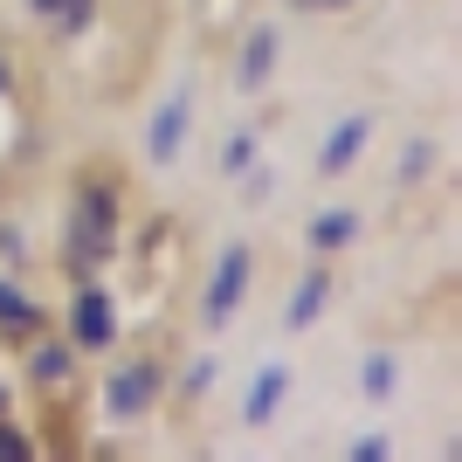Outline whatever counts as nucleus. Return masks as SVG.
I'll list each match as a JSON object with an SVG mask.
<instances>
[{
	"label": "nucleus",
	"instance_id": "f257e3e1",
	"mask_svg": "<svg viewBox=\"0 0 462 462\" xmlns=\"http://www.w3.org/2000/svg\"><path fill=\"white\" fill-rule=\"evenodd\" d=\"M249 290V249L242 242H228L221 249V263H214V283H208V331H221L228 325V310H235V297Z\"/></svg>",
	"mask_w": 462,
	"mask_h": 462
},
{
	"label": "nucleus",
	"instance_id": "f03ea898",
	"mask_svg": "<svg viewBox=\"0 0 462 462\" xmlns=\"http://www.w3.org/2000/svg\"><path fill=\"white\" fill-rule=\"evenodd\" d=\"M366 132H373V117H366V111H352L346 125H338V132L325 138V152H318V173H331V180H338V173H352V159L366 152Z\"/></svg>",
	"mask_w": 462,
	"mask_h": 462
},
{
	"label": "nucleus",
	"instance_id": "7ed1b4c3",
	"mask_svg": "<svg viewBox=\"0 0 462 462\" xmlns=\"http://www.w3.org/2000/svg\"><path fill=\"white\" fill-rule=\"evenodd\" d=\"M187 111H193V104H187V90L159 104V117H152V138H145L152 166H173V159H180V138H187Z\"/></svg>",
	"mask_w": 462,
	"mask_h": 462
},
{
	"label": "nucleus",
	"instance_id": "20e7f679",
	"mask_svg": "<svg viewBox=\"0 0 462 462\" xmlns=\"http://www.w3.org/2000/svg\"><path fill=\"white\" fill-rule=\"evenodd\" d=\"M77 338L83 346H111V297H104L97 283L77 290Z\"/></svg>",
	"mask_w": 462,
	"mask_h": 462
},
{
	"label": "nucleus",
	"instance_id": "39448f33",
	"mask_svg": "<svg viewBox=\"0 0 462 462\" xmlns=\"http://www.w3.org/2000/svg\"><path fill=\"white\" fill-rule=\"evenodd\" d=\"M325 297H331V276L325 270H310L304 283H297V297H290V310H283V331H304L318 310H325Z\"/></svg>",
	"mask_w": 462,
	"mask_h": 462
},
{
	"label": "nucleus",
	"instance_id": "423d86ee",
	"mask_svg": "<svg viewBox=\"0 0 462 462\" xmlns=\"http://www.w3.org/2000/svg\"><path fill=\"white\" fill-rule=\"evenodd\" d=\"M276 69V28H255L249 35V56H242V90H263Z\"/></svg>",
	"mask_w": 462,
	"mask_h": 462
},
{
	"label": "nucleus",
	"instance_id": "0eeeda50",
	"mask_svg": "<svg viewBox=\"0 0 462 462\" xmlns=\"http://www.w3.org/2000/svg\"><path fill=\"white\" fill-rule=\"evenodd\" d=\"M145 401H152V366H125L111 380V407H117V414H138Z\"/></svg>",
	"mask_w": 462,
	"mask_h": 462
},
{
	"label": "nucleus",
	"instance_id": "6e6552de",
	"mask_svg": "<svg viewBox=\"0 0 462 462\" xmlns=\"http://www.w3.org/2000/svg\"><path fill=\"white\" fill-rule=\"evenodd\" d=\"M283 386H290V373H283V366H270V373H263V380H255L249 407H242V421H249V428H263V421H270V414H276V401H283Z\"/></svg>",
	"mask_w": 462,
	"mask_h": 462
},
{
	"label": "nucleus",
	"instance_id": "1a4fd4ad",
	"mask_svg": "<svg viewBox=\"0 0 462 462\" xmlns=\"http://www.w3.org/2000/svg\"><path fill=\"white\" fill-rule=\"evenodd\" d=\"M352 235H359V214L352 208H325L318 221H310V242H318V249H346Z\"/></svg>",
	"mask_w": 462,
	"mask_h": 462
},
{
	"label": "nucleus",
	"instance_id": "9d476101",
	"mask_svg": "<svg viewBox=\"0 0 462 462\" xmlns=\"http://www.w3.org/2000/svg\"><path fill=\"white\" fill-rule=\"evenodd\" d=\"M249 166H255V138H249V132H235L228 145H221V173H228V180H242Z\"/></svg>",
	"mask_w": 462,
	"mask_h": 462
},
{
	"label": "nucleus",
	"instance_id": "9b49d317",
	"mask_svg": "<svg viewBox=\"0 0 462 462\" xmlns=\"http://www.w3.org/2000/svg\"><path fill=\"white\" fill-rule=\"evenodd\" d=\"M393 393V352H373L366 359V401H386Z\"/></svg>",
	"mask_w": 462,
	"mask_h": 462
},
{
	"label": "nucleus",
	"instance_id": "f8f14e48",
	"mask_svg": "<svg viewBox=\"0 0 462 462\" xmlns=\"http://www.w3.org/2000/svg\"><path fill=\"white\" fill-rule=\"evenodd\" d=\"M428 166H435V145H428V138H414V145L401 152V180H428Z\"/></svg>",
	"mask_w": 462,
	"mask_h": 462
},
{
	"label": "nucleus",
	"instance_id": "ddd939ff",
	"mask_svg": "<svg viewBox=\"0 0 462 462\" xmlns=\"http://www.w3.org/2000/svg\"><path fill=\"white\" fill-rule=\"evenodd\" d=\"M0 318H7V325H35V304H28L21 290H7V283H0Z\"/></svg>",
	"mask_w": 462,
	"mask_h": 462
},
{
	"label": "nucleus",
	"instance_id": "4468645a",
	"mask_svg": "<svg viewBox=\"0 0 462 462\" xmlns=\"http://www.w3.org/2000/svg\"><path fill=\"white\" fill-rule=\"evenodd\" d=\"M35 14H56L62 28H77V21L90 14V0H35Z\"/></svg>",
	"mask_w": 462,
	"mask_h": 462
},
{
	"label": "nucleus",
	"instance_id": "2eb2a0df",
	"mask_svg": "<svg viewBox=\"0 0 462 462\" xmlns=\"http://www.w3.org/2000/svg\"><path fill=\"white\" fill-rule=\"evenodd\" d=\"M62 373H69V352H35V380H62Z\"/></svg>",
	"mask_w": 462,
	"mask_h": 462
},
{
	"label": "nucleus",
	"instance_id": "dca6fc26",
	"mask_svg": "<svg viewBox=\"0 0 462 462\" xmlns=\"http://www.w3.org/2000/svg\"><path fill=\"white\" fill-rule=\"evenodd\" d=\"M21 456H28V442H21L14 428H0V462H21Z\"/></svg>",
	"mask_w": 462,
	"mask_h": 462
},
{
	"label": "nucleus",
	"instance_id": "f3484780",
	"mask_svg": "<svg viewBox=\"0 0 462 462\" xmlns=\"http://www.w3.org/2000/svg\"><path fill=\"white\" fill-rule=\"evenodd\" d=\"M208 386H214V359H200V366L187 373V393H208Z\"/></svg>",
	"mask_w": 462,
	"mask_h": 462
},
{
	"label": "nucleus",
	"instance_id": "a211bd4d",
	"mask_svg": "<svg viewBox=\"0 0 462 462\" xmlns=\"http://www.w3.org/2000/svg\"><path fill=\"white\" fill-rule=\"evenodd\" d=\"M352 456H359V462H380V456H386V435H366V442L352 448Z\"/></svg>",
	"mask_w": 462,
	"mask_h": 462
},
{
	"label": "nucleus",
	"instance_id": "6ab92c4d",
	"mask_svg": "<svg viewBox=\"0 0 462 462\" xmlns=\"http://www.w3.org/2000/svg\"><path fill=\"white\" fill-rule=\"evenodd\" d=\"M297 7H346V0H297Z\"/></svg>",
	"mask_w": 462,
	"mask_h": 462
}]
</instances>
